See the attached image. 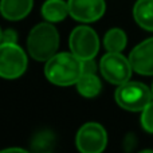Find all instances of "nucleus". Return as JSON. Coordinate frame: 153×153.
Wrapping results in <instances>:
<instances>
[{"mask_svg": "<svg viewBox=\"0 0 153 153\" xmlns=\"http://www.w3.org/2000/svg\"><path fill=\"white\" fill-rule=\"evenodd\" d=\"M75 144L81 153H102L108 145V133L98 122H86L79 128Z\"/></svg>", "mask_w": 153, "mask_h": 153, "instance_id": "nucleus-7", "label": "nucleus"}, {"mask_svg": "<svg viewBox=\"0 0 153 153\" xmlns=\"http://www.w3.org/2000/svg\"><path fill=\"white\" fill-rule=\"evenodd\" d=\"M1 40H3V30L0 27V43H1Z\"/></svg>", "mask_w": 153, "mask_h": 153, "instance_id": "nucleus-21", "label": "nucleus"}, {"mask_svg": "<svg viewBox=\"0 0 153 153\" xmlns=\"http://www.w3.org/2000/svg\"><path fill=\"white\" fill-rule=\"evenodd\" d=\"M116 102L122 109L129 111H143L153 100L152 89L141 82H130L120 85L116 90Z\"/></svg>", "mask_w": 153, "mask_h": 153, "instance_id": "nucleus-3", "label": "nucleus"}, {"mask_svg": "<svg viewBox=\"0 0 153 153\" xmlns=\"http://www.w3.org/2000/svg\"><path fill=\"white\" fill-rule=\"evenodd\" d=\"M83 74V61L70 53H56L45 66V75L56 86H71Z\"/></svg>", "mask_w": 153, "mask_h": 153, "instance_id": "nucleus-1", "label": "nucleus"}, {"mask_svg": "<svg viewBox=\"0 0 153 153\" xmlns=\"http://www.w3.org/2000/svg\"><path fill=\"white\" fill-rule=\"evenodd\" d=\"M133 71L141 75H153V38L141 42L129 54Z\"/></svg>", "mask_w": 153, "mask_h": 153, "instance_id": "nucleus-9", "label": "nucleus"}, {"mask_svg": "<svg viewBox=\"0 0 153 153\" xmlns=\"http://www.w3.org/2000/svg\"><path fill=\"white\" fill-rule=\"evenodd\" d=\"M133 18L141 28L153 31V0H137L133 7Z\"/></svg>", "mask_w": 153, "mask_h": 153, "instance_id": "nucleus-12", "label": "nucleus"}, {"mask_svg": "<svg viewBox=\"0 0 153 153\" xmlns=\"http://www.w3.org/2000/svg\"><path fill=\"white\" fill-rule=\"evenodd\" d=\"M140 153H153L152 149H145V151H141Z\"/></svg>", "mask_w": 153, "mask_h": 153, "instance_id": "nucleus-20", "label": "nucleus"}, {"mask_svg": "<svg viewBox=\"0 0 153 153\" xmlns=\"http://www.w3.org/2000/svg\"><path fill=\"white\" fill-rule=\"evenodd\" d=\"M70 51L81 61L94 59L100 50V39L91 27L78 26L71 31L69 38Z\"/></svg>", "mask_w": 153, "mask_h": 153, "instance_id": "nucleus-5", "label": "nucleus"}, {"mask_svg": "<svg viewBox=\"0 0 153 153\" xmlns=\"http://www.w3.org/2000/svg\"><path fill=\"white\" fill-rule=\"evenodd\" d=\"M48 153H51V152H48Z\"/></svg>", "mask_w": 153, "mask_h": 153, "instance_id": "nucleus-23", "label": "nucleus"}, {"mask_svg": "<svg viewBox=\"0 0 153 153\" xmlns=\"http://www.w3.org/2000/svg\"><path fill=\"white\" fill-rule=\"evenodd\" d=\"M54 146H55V134L50 130H40L31 140V148L36 153H48Z\"/></svg>", "mask_w": 153, "mask_h": 153, "instance_id": "nucleus-15", "label": "nucleus"}, {"mask_svg": "<svg viewBox=\"0 0 153 153\" xmlns=\"http://www.w3.org/2000/svg\"><path fill=\"white\" fill-rule=\"evenodd\" d=\"M18 40V34H16L15 30L8 28L3 31V40L1 43H16Z\"/></svg>", "mask_w": 153, "mask_h": 153, "instance_id": "nucleus-17", "label": "nucleus"}, {"mask_svg": "<svg viewBox=\"0 0 153 153\" xmlns=\"http://www.w3.org/2000/svg\"><path fill=\"white\" fill-rule=\"evenodd\" d=\"M67 4L70 16L81 23L100 20L106 11L105 0H67Z\"/></svg>", "mask_w": 153, "mask_h": 153, "instance_id": "nucleus-8", "label": "nucleus"}, {"mask_svg": "<svg viewBox=\"0 0 153 153\" xmlns=\"http://www.w3.org/2000/svg\"><path fill=\"white\" fill-rule=\"evenodd\" d=\"M0 153H30V152H27L26 149H23V148H16V146H13V148L1 149Z\"/></svg>", "mask_w": 153, "mask_h": 153, "instance_id": "nucleus-19", "label": "nucleus"}, {"mask_svg": "<svg viewBox=\"0 0 153 153\" xmlns=\"http://www.w3.org/2000/svg\"><path fill=\"white\" fill-rule=\"evenodd\" d=\"M59 48L58 30L50 22H43L32 27L27 38V50L32 59L47 62Z\"/></svg>", "mask_w": 153, "mask_h": 153, "instance_id": "nucleus-2", "label": "nucleus"}, {"mask_svg": "<svg viewBox=\"0 0 153 153\" xmlns=\"http://www.w3.org/2000/svg\"><path fill=\"white\" fill-rule=\"evenodd\" d=\"M152 95H153V85H152Z\"/></svg>", "mask_w": 153, "mask_h": 153, "instance_id": "nucleus-22", "label": "nucleus"}, {"mask_svg": "<svg viewBox=\"0 0 153 153\" xmlns=\"http://www.w3.org/2000/svg\"><path fill=\"white\" fill-rule=\"evenodd\" d=\"M141 126L148 133H153V100L144 108L141 113Z\"/></svg>", "mask_w": 153, "mask_h": 153, "instance_id": "nucleus-16", "label": "nucleus"}, {"mask_svg": "<svg viewBox=\"0 0 153 153\" xmlns=\"http://www.w3.org/2000/svg\"><path fill=\"white\" fill-rule=\"evenodd\" d=\"M76 90L85 98H94L102 90V83L97 74H82L76 82Z\"/></svg>", "mask_w": 153, "mask_h": 153, "instance_id": "nucleus-13", "label": "nucleus"}, {"mask_svg": "<svg viewBox=\"0 0 153 153\" xmlns=\"http://www.w3.org/2000/svg\"><path fill=\"white\" fill-rule=\"evenodd\" d=\"M95 70H97V65L94 59L83 61V74H95Z\"/></svg>", "mask_w": 153, "mask_h": 153, "instance_id": "nucleus-18", "label": "nucleus"}, {"mask_svg": "<svg viewBox=\"0 0 153 153\" xmlns=\"http://www.w3.org/2000/svg\"><path fill=\"white\" fill-rule=\"evenodd\" d=\"M34 7V0H0V13L4 19L18 22L24 19Z\"/></svg>", "mask_w": 153, "mask_h": 153, "instance_id": "nucleus-10", "label": "nucleus"}, {"mask_svg": "<svg viewBox=\"0 0 153 153\" xmlns=\"http://www.w3.org/2000/svg\"><path fill=\"white\" fill-rule=\"evenodd\" d=\"M100 71L102 76L111 85H124L132 76V65L129 58L124 56L121 53H109L101 58Z\"/></svg>", "mask_w": 153, "mask_h": 153, "instance_id": "nucleus-6", "label": "nucleus"}, {"mask_svg": "<svg viewBox=\"0 0 153 153\" xmlns=\"http://www.w3.org/2000/svg\"><path fill=\"white\" fill-rule=\"evenodd\" d=\"M69 15V4L65 0H46L42 5V16L50 23H59Z\"/></svg>", "mask_w": 153, "mask_h": 153, "instance_id": "nucleus-11", "label": "nucleus"}, {"mask_svg": "<svg viewBox=\"0 0 153 153\" xmlns=\"http://www.w3.org/2000/svg\"><path fill=\"white\" fill-rule=\"evenodd\" d=\"M128 43V36L124 30L121 28H110L105 34L103 38V46L109 53H121Z\"/></svg>", "mask_w": 153, "mask_h": 153, "instance_id": "nucleus-14", "label": "nucleus"}, {"mask_svg": "<svg viewBox=\"0 0 153 153\" xmlns=\"http://www.w3.org/2000/svg\"><path fill=\"white\" fill-rule=\"evenodd\" d=\"M28 59L18 43H0V76L16 79L26 73Z\"/></svg>", "mask_w": 153, "mask_h": 153, "instance_id": "nucleus-4", "label": "nucleus"}]
</instances>
